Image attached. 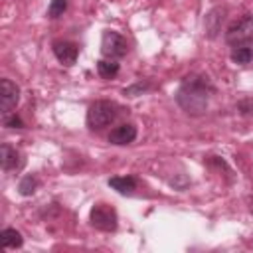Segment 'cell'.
<instances>
[{
	"instance_id": "16",
	"label": "cell",
	"mask_w": 253,
	"mask_h": 253,
	"mask_svg": "<svg viewBox=\"0 0 253 253\" xmlns=\"http://www.w3.org/2000/svg\"><path fill=\"white\" fill-rule=\"evenodd\" d=\"M148 89H152V83L150 81H136V83H132V85H128L123 93L126 95V97H138V95H142V93H146Z\"/></svg>"
},
{
	"instance_id": "12",
	"label": "cell",
	"mask_w": 253,
	"mask_h": 253,
	"mask_svg": "<svg viewBox=\"0 0 253 253\" xmlns=\"http://www.w3.org/2000/svg\"><path fill=\"white\" fill-rule=\"evenodd\" d=\"M0 243H2L4 249H18V247H22L24 237H22V233H20L18 229L6 227V229H2V233H0Z\"/></svg>"
},
{
	"instance_id": "17",
	"label": "cell",
	"mask_w": 253,
	"mask_h": 253,
	"mask_svg": "<svg viewBox=\"0 0 253 253\" xmlns=\"http://www.w3.org/2000/svg\"><path fill=\"white\" fill-rule=\"evenodd\" d=\"M65 10H67V0H51L47 6V18L55 20V18L63 16Z\"/></svg>"
},
{
	"instance_id": "18",
	"label": "cell",
	"mask_w": 253,
	"mask_h": 253,
	"mask_svg": "<svg viewBox=\"0 0 253 253\" xmlns=\"http://www.w3.org/2000/svg\"><path fill=\"white\" fill-rule=\"evenodd\" d=\"M235 109H237V113L243 115V117H253V97H243V99H239L237 105H235Z\"/></svg>"
},
{
	"instance_id": "3",
	"label": "cell",
	"mask_w": 253,
	"mask_h": 253,
	"mask_svg": "<svg viewBox=\"0 0 253 253\" xmlns=\"http://www.w3.org/2000/svg\"><path fill=\"white\" fill-rule=\"evenodd\" d=\"M89 223L99 229V231H115L117 225H119V215H117V210L109 204H95L89 211Z\"/></svg>"
},
{
	"instance_id": "9",
	"label": "cell",
	"mask_w": 253,
	"mask_h": 253,
	"mask_svg": "<svg viewBox=\"0 0 253 253\" xmlns=\"http://www.w3.org/2000/svg\"><path fill=\"white\" fill-rule=\"evenodd\" d=\"M0 164H2V170L4 172H12V170H18L22 166V158H20V152L10 146V144H2L0 146Z\"/></svg>"
},
{
	"instance_id": "4",
	"label": "cell",
	"mask_w": 253,
	"mask_h": 253,
	"mask_svg": "<svg viewBox=\"0 0 253 253\" xmlns=\"http://www.w3.org/2000/svg\"><path fill=\"white\" fill-rule=\"evenodd\" d=\"M249 40H253V16L243 14L239 20L231 22L229 28L225 30V42L235 47V45L249 43Z\"/></svg>"
},
{
	"instance_id": "11",
	"label": "cell",
	"mask_w": 253,
	"mask_h": 253,
	"mask_svg": "<svg viewBox=\"0 0 253 253\" xmlns=\"http://www.w3.org/2000/svg\"><path fill=\"white\" fill-rule=\"evenodd\" d=\"M109 186L123 196H130L136 190V178L134 176H113L109 178Z\"/></svg>"
},
{
	"instance_id": "19",
	"label": "cell",
	"mask_w": 253,
	"mask_h": 253,
	"mask_svg": "<svg viewBox=\"0 0 253 253\" xmlns=\"http://www.w3.org/2000/svg\"><path fill=\"white\" fill-rule=\"evenodd\" d=\"M2 125H4L6 128H24V126H26V125H24V121H22L16 113H8V115H4Z\"/></svg>"
},
{
	"instance_id": "2",
	"label": "cell",
	"mask_w": 253,
	"mask_h": 253,
	"mask_svg": "<svg viewBox=\"0 0 253 253\" xmlns=\"http://www.w3.org/2000/svg\"><path fill=\"white\" fill-rule=\"evenodd\" d=\"M121 113H123V107L117 105L115 101L99 99V101H95V103L89 105L85 123H87V126L91 130H101V128L109 126L111 123H115Z\"/></svg>"
},
{
	"instance_id": "8",
	"label": "cell",
	"mask_w": 253,
	"mask_h": 253,
	"mask_svg": "<svg viewBox=\"0 0 253 253\" xmlns=\"http://www.w3.org/2000/svg\"><path fill=\"white\" fill-rule=\"evenodd\" d=\"M136 126L132 123H123L119 126H115L111 132H109V142L111 144H117V146H125V144H130L134 142L136 138Z\"/></svg>"
},
{
	"instance_id": "6",
	"label": "cell",
	"mask_w": 253,
	"mask_h": 253,
	"mask_svg": "<svg viewBox=\"0 0 253 253\" xmlns=\"http://www.w3.org/2000/svg\"><path fill=\"white\" fill-rule=\"evenodd\" d=\"M18 103H20V87L8 77L0 79V111H2V115L14 113Z\"/></svg>"
},
{
	"instance_id": "13",
	"label": "cell",
	"mask_w": 253,
	"mask_h": 253,
	"mask_svg": "<svg viewBox=\"0 0 253 253\" xmlns=\"http://www.w3.org/2000/svg\"><path fill=\"white\" fill-rule=\"evenodd\" d=\"M119 63H117V59H99L97 61V73H99V77H103V79H113L117 73H119Z\"/></svg>"
},
{
	"instance_id": "15",
	"label": "cell",
	"mask_w": 253,
	"mask_h": 253,
	"mask_svg": "<svg viewBox=\"0 0 253 253\" xmlns=\"http://www.w3.org/2000/svg\"><path fill=\"white\" fill-rule=\"evenodd\" d=\"M38 186H40V180H38L34 174H26V176L20 180V184H18V192H20L22 196H32V194H36Z\"/></svg>"
},
{
	"instance_id": "14",
	"label": "cell",
	"mask_w": 253,
	"mask_h": 253,
	"mask_svg": "<svg viewBox=\"0 0 253 253\" xmlns=\"http://www.w3.org/2000/svg\"><path fill=\"white\" fill-rule=\"evenodd\" d=\"M253 59V49L249 43H243V45H235L231 49V61L239 63V65H245Z\"/></svg>"
},
{
	"instance_id": "7",
	"label": "cell",
	"mask_w": 253,
	"mask_h": 253,
	"mask_svg": "<svg viewBox=\"0 0 253 253\" xmlns=\"http://www.w3.org/2000/svg\"><path fill=\"white\" fill-rule=\"evenodd\" d=\"M53 49V55L57 57L59 63L63 65H73L77 61V55H79V45L73 43V42H67V40H59V42H53L51 45Z\"/></svg>"
},
{
	"instance_id": "5",
	"label": "cell",
	"mask_w": 253,
	"mask_h": 253,
	"mask_svg": "<svg viewBox=\"0 0 253 253\" xmlns=\"http://www.w3.org/2000/svg\"><path fill=\"white\" fill-rule=\"evenodd\" d=\"M126 51H128V42L119 32H113V30H105L103 32V36H101V53L107 59L125 57Z\"/></svg>"
},
{
	"instance_id": "10",
	"label": "cell",
	"mask_w": 253,
	"mask_h": 253,
	"mask_svg": "<svg viewBox=\"0 0 253 253\" xmlns=\"http://www.w3.org/2000/svg\"><path fill=\"white\" fill-rule=\"evenodd\" d=\"M223 14H225V8H219V6L208 12V16L204 20V28H206V36L208 38H215L217 36V32L221 30Z\"/></svg>"
},
{
	"instance_id": "1",
	"label": "cell",
	"mask_w": 253,
	"mask_h": 253,
	"mask_svg": "<svg viewBox=\"0 0 253 253\" xmlns=\"http://www.w3.org/2000/svg\"><path fill=\"white\" fill-rule=\"evenodd\" d=\"M213 93H215V87L208 75L190 73L180 81V87L174 97H176L178 107L184 113H188L192 117H200L208 111L210 97Z\"/></svg>"
},
{
	"instance_id": "20",
	"label": "cell",
	"mask_w": 253,
	"mask_h": 253,
	"mask_svg": "<svg viewBox=\"0 0 253 253\" xmlns=\"http://www.w3.org/2000/svg\"><path fill=\"white\" fill-rule=\"evenodd\" d=\"M249 211H251V213H253V198H251V200H249Z\"/></svg>"
}]
</instances>
